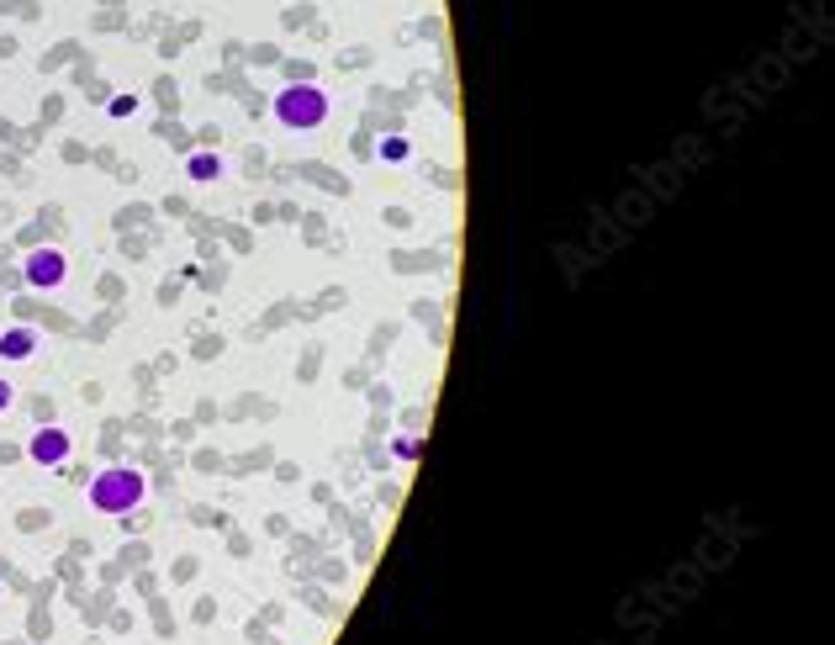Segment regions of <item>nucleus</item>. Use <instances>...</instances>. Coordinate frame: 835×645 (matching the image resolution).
<instances>
[{
  "instance_id": "39448f33",
  "label": "nucleus",
  "mask_w": 835,
  "mask_h": 645,
  "mask_svg": "<svg viewBox=\"0 0 835 645\" xmlns=\"http://www.w3.org/2000/svg\"><path fill=\"white\" fill-rule=\"evenodd\" d=\"M32 349H37L32 328H6V334H0V360H27Z\"/></svg>"
},
{
  "instance_id": "6e6552de",
  "label": "nucleus",
  "mask_w": 835,
  "mask_h": 645,
  "mask_svg": "<svg viewBox=\"0 0 835 645\" xmlns=\"http://www.w3.org/2000/svg\"><path fill=\"white\" fill-rule=\"evenodd\" d=\"M381 159H392V164H402V159H407V143H402V138H392V143H381Z\"/></svg>"
},
{
  "instance_id": "f03ea898",
  "label": "nucleus",
  "mask_w": 835,
  "mask_h": 645,
  "mask_svg": "<svg viewBox=\"0 0 835 645\" xmlns=\"http://www.w3.org/2000/svg\"><path fill=\"white\" fill-rule=\"evenodd\" d=\"M275 117H281L286 127H318L328 117V96L318 85H307V80H296L281 90V101H275Z\"/></svg>"
},
{
  "instance_id": "423d86ee",
  "label": "nucleus",
  "mask_w": 835,
  "mask_h": 645,
  "mask_svg": "<svg viewBox=\"0 0 835 645\" xmlns=\"http://www.w3.org/2000/svg\"><path fill=\"white\" fill-rule=\"evenodd\" d=\"M185 170H191V180H217V175H222V159H217V154H196Z\"/></svg>"
},
{
  "instance_id": "0eeeda50",
  "label": "nucleus",
  "mask_w": 835,
  "mask_h": 645,
  "mask_svg": "<svg viewBox=\"0 0 835 645\" xmlns=\"http://www.w3.org/2000/svg\"><path fill=\"white\" fill-rule=\"evenodd\" d=\"M138 112V96H111V117H133Z\"/></svg>"
},
{
  "instance_id": "1a4fd4ad",
  "label": "nucleus",
  "mask_w": 835,
  "mask_h": 645,
  "mask_svg": "<svg viewBox=\"0 0 835 645\" xmlns=\"http://www.w3.org/2000/svg\"><path fill=\"white\" fill-rule=\"evenodd\" d=\"M11 408V381H0V413Z\"/></svg>"
},
{
  "instance_id": "f257e3e1",
  "label": "nucleus",
  "mask_w": 835,
  "mask_h": 645,
  "mask_svg": "<svg viewBox=\"0 0 835 645\" xmlns=\"http://www.w3.org/2000/svg\"><path fill=\"white\" fill-rule=\"evenodd\" d=\"M90 503L111 519H122V513H133L143 503V476L133 466H106L96 482H90Z\"/></svg>"
},
{
  "instance_id": "20e7f679",
  "label": "nucleus",
  "mask_w": 835,
  "mask_h": 645,
  "mask_svg": "<svg viewBox=\"0 0 835 645\" xmlns=\"http://www.w3.org/2000/svg\"><path fill=\"white\" fill-rule=\"evenodd\" d=\"M69 450H74V445H69V434L59 429V423H43V429L27 439V455L37 460V466H64Z\"/></svg>"
},
{
  "instance_id": "7ed1b4c3",
  "label": "nucleus",
  "mask_w": 835,
  "mask_h": 645,
  "mask_svg": "<svg viewBox=\"0 0 835 645\" xmlns=\"http://www.w3.org/2000/svg\"><path fill=\"white\" fill-rule=\"evenodd\" d=\"M27 286L32 291H53V286H64V275H69V260H64V249H32L27 254Z\"/></svg>"
}]
</instances>
